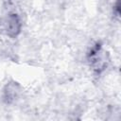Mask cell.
Wrapping results in <instances>:
<instances>
[{
  "label": "cell",
  "mask_w": 121,
  "mask_h": 121,
  "mask_svg": "<svg viewBox=\"0 0 121 121\" xmlns=\"http://www.w3.org/2000/svg\"><path fill=\"white\" fill-rule=\"evenodd\" d=\"M87 60L90 67L96 74L103 72L109 63V56L106 51L103 50L100 43H95L89 50L87 54Z\"/></svg>",
  "instance_id": "6da1fadb"
},
{
  "label": "cell",
  "mask_w": 121,
  "mask_h": 121,
  "mask_svg": "<svg viewBox=\"0 0 121 121\" xmlns=\"http://www.w3.org/2000/svg\"><path fill=\"white\" fill-rule=\"evenodd\" d=\"M22 29V21L15 12H9L0 20V32L9 38L17 37Z\"/></svg>",
  "instance_id": "7a4b0ae2"
},
{
  "label": "cell",
  "mask_w": 121,
  "mask_h": 121,
  "mask_svg": "<svg viewBox=\"0 0 121 121\" xmlns=\"http://www.w3.org/2000/svg\"><path fill=\"white\" fill-rule=\"evenodd\" d=\"M18 84L12 82L7 84L5 91H4V99L7 103H11L18 95L19 89H18Z\"/></svg>",
  "instance_id": "3957f363"
},
{
  "label": "cell",
  "mask_w": 121,
  "mask_h": 121,
  "mask_svg": "<svg viewBox=\"0 0 121 121\" xmlns=\"http://www.w3.org/2000/svg\"><path fill=\"white\" fill-rule=\"evenodd\" d=\"M119 7H120L119 0H116L115 4H114V6H113V15H114L116 18H119V10H120Z\"/></svg>",
  "instance_id": "277c9868"
}]
</instances>
